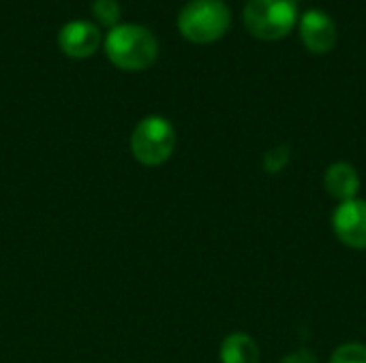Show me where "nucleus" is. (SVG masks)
<instances>
[{
  "instance_id": "nucleus-1",
  "label": "nucleus",
  "mask_w": 366,
  "mask_h": 363,
  "mask_svg": "<svg viewBox=\"0 0 366 363\" xmlns=\"http://www.w3.org/2000/svg\"><path fill=\"white\" fill-rule=\"evenodd\" d=\"M105 53L122 71H144L157 62L159 41L146 26L118 24L105 36Z\"/></svg>"
},
{
  "instance_id": "nucleus-2",
  "label": "nucleus",
  "mask_w": 366,
  "mask_h": 363,
  "mask_svg": "<svg viewBox=\"0 0 366 363\" xmlns=\"http://www.w3.org/2000/svg\"><path fill=\"white\" fill-rule=\"evenodd\" d=\"M232 24V11L223 0H189L178 13L180 34L195 43L208 45L219 41Z\"/></svg>"
},
{
  "instance_id": "nucleus-3",
  "label": "nucleus",
  "mask_w": 366,
  "mask_h": 363,
  "mask_svg": "<svg viewBox=\"0 0 366 363\" xmlns=\"http://www.w3.org/2000/svg\"><path fill=\"white\" fill-rule=\"evenodd\" d=\"M298 24L296 0H249L244 4V26L262 41H279Z\"/></svg>"
},
{
  "instance_id": "nucleus-4",
  "label": "nucleus",
  "mask_w": 366,
  "mask_h": 363,
  "mask_svg": "<svg viewBox=\"0 0 366 363\" xmlns=\"http://www.w3.org/2000/svg\"><path fill=\"white\" fill-rule=\"evenodd\" d=\"M176 131L174 124L163 116H148L133 128L131 152L137 163L146 167H159L174 154Z\"/></svg>"
},
{
  "instance_id": "nucleus-5",
  "label": "nucleus",
  "mask_w": 366,
  "mask_h": 363,
  "mask_svg": "<svg viewBox=\"0 0 366 363\" xmlns=\"http://www.w3.org/2000/svg\"><path fill=\"white\" fill-rule=\"evenodd\" d=\"M332 231L341 244L354 250H366V201L352 199L339 203L332 214Z\"/></svg>"
},
{
  "instance_id": "nucleus-6",
  "label": "nucleus",
  "mask_w": 366,
  "mask_h": 363,
  "mask_svg": "<svg viewBox=\"0 0 366 363\" xmlns=\"http://www.w3.org/2000/svg\"><path fill=\"white\" fill-rule=\"evenodd\" d=\"M101 39L103 36L97 24L86 21V19H73L60 28L58 45L64 56L81 60V58H90L99 49Z\"/></svg>"
},
{
  "instance_id": "nucleus-7",
  "label": "nucleus",
  "mask_w": 366,
  "mask_h": 363,
  "mask_svg": "<svg viewBox=\"0 0 366 363\" xmlns=\"http://www.w3.org/2000/svg\"><path fill=\"white\" fill-rule=\"evenodd\" d=\"M300 39L313 53H326L337 45V24L326 11L309 9L300 17Z\"/></svg>"
},
{
  "instance_id": "nucleus-8",
  "label": "nucleus",
  "mask_w": 366,
  "mask_h": 363,
  "mask_svg": "<svg viewBox=\"0 0 366 363\" xmlns=\"http://www.w3.org/2000/svg\"><path fill=\"white\" fill-rule=\"evenodd\" d=\"M324 188L339 203L352 201L360 193V175H358L356 167L345 160L332 163L324 173Z\"/></svg>"
},
{
  "instance_id": "nucleus-9",
  "label": "nucleus",
  "mask_w": 366,
  "mask_h": 363,
  "mask_svg": "<svg viewBox=\"0 0 366 363\" xmlns=\"http://www.w3.org/2000/svg\"><path fill=\"white\" fill-rule=\"evenodd\" d=\"M219 359L221 363H259V347L249 334L236 332L221 342Z\"/></svg>"
},
{
  "instance_id": "nucleus-10",
  "label": "nucleus",
  "mask_w": 366,
  "mask_h": 363,
  "mask_svg": "<svg viewBox=\"0 0 366 363\" xmlns=\"http://www.w3.org/2000/svg\"><path fill=\"white\" fill-rule=\"evenodd\" d=\"M328 363H366V344L345 342V344L335 349Z\"/></svg>"
},
{
  "instance_id": "nucleus-11",
  "label": "nucleus",
  "mask_w": 366,
  "mask_h": 363,
  "mask_svg": "<svg viewBox=\"0 0 366 363\" xmlns=\"http://www.w3.org/2000/svg\"><path fill=\"white\" fill-rule=\"evenodd\" d=\"M290 160H292L290 145H274L272 150L264 154V169L274 175V173H281L290 165Z\"/></svg>"
},
{
  "instance_id": "nucleus-12",
  "label": "nucleus",
  "mask_w": 366,
  "mask_h": 363,
  "mask_svg": "<svg viewBox=\"0 0 366 363\" xmlns=\"http://www.w3.org/2000/svg\"><path fill=\"white\" fill-rule=\"evenodd\" d=\"M92 13L99 19V24L114 28V26H118V19H120V4L116 0H94Z\"/></svg>"
},
{
  "instance_id": "nucleus-13",
  "label": "nucleus",
  "mask_w": 366,
  "mask_h": 363,
  "mask_svg": "<svg viewBox=\"0 0 366 363\" xmlns=\"http://www.w3.org/2000/svg\"><path fill=\"white\" fill-rule=\"evenodd\" d=\"M279 363H317V355L309 349H298V351L285 355Z\"/></svg>"
}]
</instances>
